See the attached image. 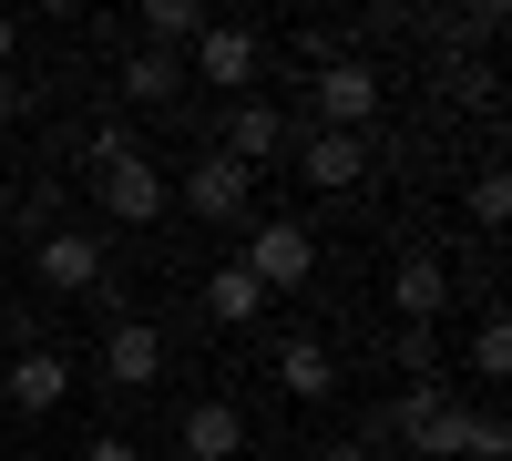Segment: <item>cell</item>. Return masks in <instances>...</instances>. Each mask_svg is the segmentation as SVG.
Returning <instances> with one entry per match:
<instances>
[{"label":"cell","instance_id":"9","mask_svg":"<svg viewBox=\"0 0 512 461\" xmlns=\"http://www.w3.org/2000/svg\"><path fill=\"white\" fill-rule=\"evenodd\" d=\"M297 175H308L318 195H349L359 175H369V134H318V123H308V134H297Z\"/></svg>","mask_w":512,"mask_h":461},{"label":"cell","instance_id":"3","mask_svg":"<svg viewBox=\"0 0 512 461\" xmlns=\"http://www.w3.org/2000/svg\"><path fill=\"white\" fill-rule=\"evenodd\" d=\"M256 72H267V41H256L246 21H205L195 52H185V82H216V93L256 103Z\"/></svg>","mask_w":512,"mask_h":461},{"label":"cell","instance_id":"23","mask_svg":"<svg viewBox=\"0 0 512 461\" xmlns=\"http://www.w3.org/2000/svg\"><path fill=\"white\" fill-rule=\"evenodd\" d=\"M11 52H21V21H0V72H11Z\"/></svg>","mask_w":512,"mask_h":461},{"label":"cell","instance_id":"22","mask_svg":"<svg viewBox=\"0 0 512 461\" xmlns=\"http://www.w3.org/2000/svg\"><path fill=\"white\" fill-rule=\"evenodd\" d=\"M21 113V72H0V123H11Z\"/></svg>","mask_w":512,"mask_h":461},{"label":"cell","instance_id":"6","mask_svg":"<svg viewBox=\"0 0 512 461\" xmlns=\"http://www.w3.org/2000/svg\"><path fill=\"white\" fill-rule=\"evenodd\" d=\"M297 134H308V113H277V103H236L226 113V164H246V175H267L277 154H297Z\"/></svg>","mask_w":512,"mask_h":461},{"label":"cell","instance_id":"15","mask_svg":"<svg viewBox=\"0 0 512 461\" xmlns=\"http://www.w3.org/2000/svg\"><path fill=\"white\" fill-rule=\"evenodd\" d=\"M185 93V52H123V103H175Z\"/></svg>","mask_w":512,"mask_h":461},{"label":"cell","instance_id":"16","mask_svg":"<svg viewBox=\"0 0 512 461\" xmlns=\"http://www.w3.org/2000/svg\"><path fill=\"white\" fill-rule=\"evenodd\" d=\"M256 308H267V287H256L246 267H205V318L216 328H256Z\"/></svg>","mask_w":512,"mask_h":461},{"label":"cell","instance_id":"13","mask_svg":"<svg viewBox=\"0 0 512 461\" xmlns=\"http://www.w3.org/2000/svg\"><path fill=\"white\" fill-rule=\"evenodd\" d=\"M277 390L318 410V400L338 390V349H328V339H287V349H277Z\"/></svg>","mask_w":512,"mask_h":461},{"label":"cell","instance_id":"10","mask_svg":"<svg viewBox=\"0 0 512 461\" xmlns=\"http://www.w3.org/2000/svg\"><path fill=\"white\" fill-rule=\"evenodd\" d=\"M62 390H72V359H62V349L0 359V400H11V410H62Z\"/></svg>","mask_w":512,"mask_h":461},{"label":"cell","instance_id":"1","mask_svg":"<svg viewBox=\"0 0 512 461\" xmlns=\"http://www.w3.org/2000/svg\"><path fill=\"white\" fill-rule=\"evenodd\" d=\"M390 441H410L420 461H512V421L502 410H461L451 380H410L359 421V461L390 451Z\"/></svg>","mask_w":512,"mask_h":461},{"label":"cell","instance_id":"4","mask_svg":"<svg viewBox=\"0 0 512 461\" xmlns=\"http://www.w3.org/2000/svg\"><path fill=\"white\" fill-rule=\"evenodd\" d=\"M308 123H318V134H369V123H379V62H369V52L328 62V72L308 82Z\"/></svg>","mask_w":512,"mask_h":461},{"label":"cell","instance_id":"8","mask_svg":"<svg viewBox=\"0 0 512 461\" xmlns=\"http://www.w3.org/2000/svg\"><path fill=\"white\" fill-rule=\"evenodd\" d=\"M31 267H41L52 298H82V287H103V236L93 226H52V236L31 246Z\"/></svg>","mask_w":512,"mask_h":461},{"label":"cell","instance_id":"20","mask_svg":"<svg viewBox=\"0 0 512 461\" xmlns=\"http://www.w3.org/2000/svg\"><path fill=\"white\" fill-rule=\"evenodd\" d=\"M400 369H410V380H441V339H431V328H400Z\"/></svg>","mask_w":512,"mask_h":461},{"label":"cell","instance_id":"2","mask_svg":"<svg viewBox=\"0 0 512 461\" xmlns=\"http://www.w3.org/2000/svg\"><path fill=\"white\" fill-rule=\"evenodd\" d=\"M93 185H103V216H113V226H154L164 205H175L164 164L123 134V123H113V134H93Z\"/></svg>","mask_w":512,"mask_h":461},{"label":"cell","instance_id":"21","mask_svg":"<svg viewBox=\"0 0 512 461\" xmlns=\"http://www.w3.org/2000/svg\"><path fill=\"white\" fill-rule=\"evenodd\" d=\"M82 461H144V451L123 441V431H93V441H82Z\"/></svg>","mask_w":512,"mask_h":461},{"label":"cell","instance_id":"11","mask_svg":"<svg viewBox=\"0 0 512 461\" xmlns=\"http://www.w3.org/2000/svg\"><path fill=\"white\" fill-rule=\"evenodd\" d=\"M103 380H113V390H154V380H164V328L123 318L113 339H103Z\"/></svg>","mask_w":512,"mask_h":461},{"label":"cell","instance_id":"12","mask_svg":"<svg viewBox=\"0 0 512 461\" xmlns=\"http://www.w3.org/2000/svg\"><path fill=\"white\" fill-rule=\"evenodd\" d=\"M175 441H185V461H236L246 451V410L236 400H195L175 421Z\"/></svg>","mask_w":512,"mask_h":461},{"label":"cell","instance_id":"5","mask_svg":"<svg viewBox=\"0 0 512 461\" xmlns=\"http://www.w3.org/2000/svg\"><path fill=\"white\" fill-rule=\"evenodd\" d=\"M256 287H267V298H277V287H308V267H318V236L308 226H297V216H267V226H256L246 236V257H236Z\"/></svg>","mask_w":512,"mask_h":461},{"label":"cell","instance_id":"14","mask_svg":"<svg viewBox=\"0 0 512 461\" xmlns=\"http://www.w3.org/2000/svg\"><path fill=\"white\" fill-rule=\"evenodd\" d=\"M390 298H400V318H410V328H431V318L451 308V267H441V257H400Z\"/></svg>","mask_w":512,"mask_h":461},{"label":"cell","instance_id":"18","mask_svg":"<svg viewBox=\"0 0 512 461\" xmlns=\"http://www.w3.org/2000/svg\"><path fill=\"white\" fill-rule=\"evenodd\" d=\"M502 216H512V175H502V164H482V175H472V226L502 236Z\"/></svg>","mask_w":512,"mask_h":461},{"label":"cell","instance_id":"19","mask_svg":"<svg viewBox=\"0 0 512 461\" xmlns=\"http://www.w3.org/2000/svg\"><path fill=\"white\" fill-rule=\"evenodd\" d=\"M472 369H482V380H502V369H512V318H502V308L472 328Z\"/></svg>","mask_w":512,"mask_h":461},{"label":"cell","instance_id":"17","mask_svg":"<svg viewBox=\"0 0 512 461\" xmlns=\"http://www.w3.org/2000/svg\"><path fill=\"white\" fill-rule=\"evenodd\" d=\"M195 31H205L195 0H144V52H195Z\"/></svg>","mask_w":512,"mask_h":461},{"label":"cell","instance_id":"7","mask_svg":"<svg viewBox=\"0 0 512 461\" xmlns=\"http://www.w3.org/2000/svg\"><path fill=\"white\" fill-rule=\"evenodd\" d=\"M185 205H195V226H246V205H256V175L246 164H226V154H205V164H185V185H175Z\"/></svg>","mask_w":512,"mask_h":461}]
</instances>
